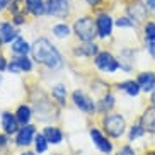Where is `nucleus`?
<instances>
[{"label": "nucleus", "instance_id": "34", "mask_svg": "<svg viewBox=\"0 0 155 155\" xmlns=\"http://www.w3.org/2000/svg\"><path fill=\"white\" fill-rule=\"evenodd\" d=\"M145 5L148 7V10L155 12V0H145Z\"/></svg>", "mask_w": 155, "mask_h": 155}, {"label": "nucleus", "instance_id": "16", "mask_svg": "<svg viewBox=\"0 0 155 155\" xmlns=\"http://www.w3.org/2000/svg\"><path fill=\"white\" fill-rule=\"evenodd\" d=\"M26 10L34 17L46 14V4L45 0H26Z\"/></svg>", "mask_w": 155, "mask_h": 155}, {"label": "nucleus", "instance_id": "33", "mask_svg": "<svg viewBox=\"0 0 155 155\" xmlns=\"http://www.w3.org/2000/svg\"><path fill=\"white\" fill-rule=\"evenodd\" d=\"M147 50L150 51L152 56H155V41H147Z\"/></svg>", "mask_w": 155, "mask_h": 155}, {"label": "nucleus", "instance_id": "32", "mask_svg": "<svg viewBox=\"0 0 155 155\" xmlns=\"http://www.w3.org/2000/svg\"><path fill=\"white\" fill-rule=\"evenodd\" d=\"M7 67H9V61L4 58V56L0 55V72H4V70H7Z\"/></svg>", "mask_w": 155, "mask_h": 155}, {"label": "nucleus", "instance_id": "22", "mask_svg": "<svg viewBox=\"0 0 155 155\" xmlns=\"http://www.w3.org/2000/svg\"><path fill=\"white\" fill-rule=\"evenodd\" d=\"M48 140H46L45 133H39V135H36L34 137V147H36V153H45L46 150H48Z\"/></svg>", "mask_w": 155, "mask_h": 155}, {"label": "nucleus", "instance_id": "19", "mask_svg": "<svg viewBox=\"0 0 155 155\" xmlns=\"http://www.w3.org/2000/svg\"><path fill=\"white\" fill-rule=\"evenodd\" d=\"M97 48H99V46H97L94 41H84V45L77 46L75 55H77V56H94V55L99 53Z\"/></svg>", "mask_w": 155, "mask_h": 155}, {"label": "nucleus", "instance_id": "26", "mask_svg": "<svg viewBox=\"0 0 155 155\" xmlns=\"http://www.w3.org/2000/svg\"><path fill=\"white\" fill-rule=\"evenodd\" d=\"M113 106H114V97L111 96V94H106V96L102 97V101H101L99 109L102 111V113H106V111L113 109Z\"/></svg>", "mask_w": 155, "mask_h": 155}, {"label": "nucleus", "instance_id": "37", "mask_svg": "<svg viewBox=\"0 0 155 155\" xmlns=\"http://www.w3.org/2000/svg\"><path fill=\"white\" fill-rule=\"evenodd\" d=\"M10 2H12V0H0V10H4L5 7L10 4Z\"/></svg>", "mask_w": 155, "mask_h": 155}, {"label": "nucleus", "instance_id": "30", "mask_svg": "<svg viewBox=\"0 0 155 155\" xmlns=\"http://www.w3.org/2000/svg\"><path fill=\"white\" fill-rule=\"evenodd\" d=\"M118 155H135V152H133V148L131 147H123V148H119V152H118Z\"/></svg>", "mask_w": 155, "mask_h": 155}, {"label": "nucleus", "instance_id": "42", "mask_svg": "<svg viewBox=\"0 0 155 155\" xmlns=\"http://www.w3.org/2000/svg\"><path fill=\"white\" fill-rule=\"evenodd\" d=\"M0 82H2V75H0Z\"/></svg>", "mask_w": 155, "mask_h": 155}, {"label": "nucleus", "instance_id": "27", "mask_svg": "<svg viewBox=\"0 0 155 155\" xmlns=\"http://www.w3.org/2000/svg\"><path fill=\"white\" fill-rule=\"evenodd\" d=\"M116 26L118 28H133L135 26V21L131 17H118L116 19Z\"/></svg>", "mask_w": 155, "mask_h": 155}, {"label": "nucleus", "instance_id": "39", "mask_svg": "<svg viewBox=\"0 0 155 155\" xmlns=\"http://www.w3.org/2000/svg\"><path fill=\"white\" fill-rule=\"evenodd\" d=\"M152 102H153V106H155V91H153V96H152Z\"/></svg>", "mask_w": 155, "mask_h": 155}, {"label": "nucleus", "instance_id": "41", "mask_svg": "<svg viewBox=\"0 0 155 155\" xmlns=\"http://www.w3.org/2000/svg\"><path fill=\"white\" fill-rule=\"evenodd\" d=\"M2 43H4V41H2V38H0V46H2Z\"/></svg>", "mask_w": 155, "mask_h": 155}, {"label": "nucleus", "instance_id": "38", "mask_svg": "<svg viewBox=\"0 0 155 155\" xmlns=\"http://www.w3.org/2000/svg\"><path fill=\"white\" fill-rule=\"evenodd\" d=\"M21 155H36V153H32V152H24V153H21Z\"/></svg>", "mask_w": 155, "mask_h": 155}, {"label": "nucleus", "instance_id": "28", "mask_svg": "<svg viewBox=\"0 0 155 155\" xmlns=\"http://www.w3.org/2000/svg\"><path fill=\"white\" fill-rule=\"evenodd\" d=\"M143 133H145V130H143V126H141V124L133 126L131 130H130V140H137V138H140Z\"/></svg>", "mask_w": 155, "mask_h": 155}, {"label": "nucleus", "instance_id": "14", "mask_svg": "<svg viewBox=\"0 0 155 155\" xmlns=\"http://www.w3.org/2000/svg\"><path fill=\"white\" fill-rule=\"evenodd\" d=\"M138 85L143 92L155 91V73L152 72H141L138 75Z\"/></svg>", "mask_w": 155, "mask_h": 155}, {"label": "nucleus", "instance_id": "35", "mask_svg": "<svg viewBox=\"0 0 155 155\" xmlns=\"http://www.w3.org/2000/svg\"><path fill=\"white\" fill-rule=\"evenodd\" d=\"M7 143H9L7 137H5V135H0V148H4V147H7Z\"/></svg>", "mask_w": 155, "mask_h": 155}, {"label": "nucleus", "instance_id": "31", "mask_svg": "<svg viewBox=\"0 0 155 155\" xmlns=\"http://www.w3.org/2000/svg\"><path fill=\"white\" fill-rule=\"evenodd\" d=\"M9 10H10V14H12V15L19 14V12H21V9H19V4H17V2H14V0H12V4L9 5Z\"/></svg>", "mask_w": 155, "mask_h": 155}, {"label": "nucleus", "instance_id": "29", "mask_svg": "<svg viewBox=\"0 0 155 155\" xmlns=\"http://www.w3.org/2000/svg\"><path fill=\"white\" fill-rule=\"evenodd\" d=\"M24 21H26V17H24L22 12H19V14L14 15V24H15V26H21V24H24Z\"/></svg>", "mask_w": 155, "mask_h": 155}, {"label": "nucleus", "instance_id": "8", "mask_svg": "<svg viewBox=\"0 0 155 155\" xmlns=\"http://www.w3.org/2000/svg\"><path fill=\"white\" fill-rule=\"evenodd\" d=\"M7 70H9L10 73L31 72V70H32V61L28 58V55H24V56H17V55H15V58H12L9 61Z\"/></svg>", "mask_w": 155, "mask_h": 155}, {"label": "nucleus", "instance_id": "24", "mask_svg": "<svg viewBox=\"0 0 155 155\" xmlns=\"http://www.w3.org/2000/svg\"><path fill=\"white\" fill-rule=\"evenodd\" d=\"M53 34L60 39H65V38L70 36V28L68 24H56L55 28H53Z\"/></svg>", "mask_w": 155, "mask_h": 155}, {"label": "nucleus", "instance_id": "18", "mask_svg": "<svg viewBox=\"0 0 155 155\" xmlns=\"http://www.w3.org/2000/svg\"><path fill=\"white\" fill-rule=\"evenodd\" d=\"M43 133H45V137H46V140H48L50 145H60L61 140H63V133L56 126H46Z\"/></svg>", "mask_w": 155, "mask_h": 155}, {"label": "nucleus", "instance_id": "21", "mask_svg": "<svg viewBox=\"0 0 155 155\" xmlns=\"http://www.w3.org/2000/svg\"><path fill=\"white\" fill-rule=\"evenodd\" d=\"M119 91L126 92L128 96H131V97H137L141 89H140V85H138V82H135V80H126V82L119 84Z\"/></svg>", "mask_w": 155, "mask_h": 155}, {"label": "nucleus", "instance_id": "6", "mask_svg": "<svg viewBox=\"0 0 155 155\" xmlns=\"http://www.w3.org/2000/svg\"><path fill=\"white\" fill-rule=\"evenodd\" d=\"M72 99H73V104L77 106L80 111H84V113H87V114L96 113V109H97L96 102H94L89 96H85L82 91H75L72 94Z\"/></svg>", "mask_w": 155, "mask_h": 155}, {"label": "nucleus", "instance_id": "36", "mask_svg": "<svg viewBox=\"0 0 155 155\" xmlns=\"http://www.w3.org/2000/svg\"><path fill=\"white\" fill-rule=\"evenodd\" d=\"M101 2H102V0H87V4L91 5L92 9H94V7H97V5L101 4Z\"/></svg>", "mask_w": 155, "mask_h": 155}, {"label": "nucleus", "instance_id": "15", "mask_svg": "<svg viewBox=\"0 0 155 155\" xmlns=\"http://www.w3.org/2000/svg\"><path fill=\"white\" fill-rule=\"evenodd\" d=\"M10 51H12L14 55H17V56H24V55H28L29 51H31V45H29L24 38L19 36L17 39H14V41L10 43Z\"/></svg>", "mask_w": 155, "mask_h": 155}, {"label": "nucleus", "instance_id": "20", "mask_svg": "<svg viewBox=\"0 0 155 155\" xmlns=\"http://www.w3.org/2000/svg\"><path fill=\"white\" fill-rule=\"evenodd\" d=\"M15 116H17L19 124H29V121H31V118H32V111H31L29 106L22 104V106H19V107H17Z\"/></svg>", "mask_w": 155, "mask_h": 155}, {"label": "nucleus", "instance_id": "9", "mask_svg": "<svg viewBox=\"0 0 155 155\" xmlns=\"http://www.w3.org/2000/svg\"><path fill=\"white\" fill-rule=\"evenodd\" d=\"M46 14L65 17L68 15V0H48L46 2Z\"/></svg>", "mask_w": 155, "mask_h": 155}, {"label": "nucleus", "instance_id": "12", "mask_svg": "<svg viewBox=\"0 0 155 155\" xmlns=\"http://www.w3.org/2000/svg\"><path fill=\"white\" fill-rule=\"evenodd\" d=\"M19 121H17V116L9 111H5L2 113V128H4V131L7 135H12V133H17L19 128H17Z\"/></svg>", "mask_w": 155, "mask_h": 155}, {"label": "nucleus", "instance_id": "2", "mask_svg": "<svg viewBox=\"0 0 155 155\" xmlns=\"http://www.w3.org/2000/svg\"><path fill=\"white\" fill-rule=\"evenodd\" d=\"M73 31H75V36L80 39V41H94V38L97 36V28L94 24V19L91 17H78L73 24Z\"/></svg>", "mask_w": 155, "mask_h": 155}, {"label": "nucleus", "instance_id": "4", "mask_svg": "<svg viewBox=\"0 0 155 155\" xmlns=\"http://www.w3.org/2000/svg\"><path fill=\"white\" fill-rule=\"evenodd\" d=\"M96 67L101 70V72H106V73H113L118 70L119 67V61L111 55L109 51H99L96 55Z\"/></svg>", "mask_w": 155, "mask_h": 155}, {"label": "nucleus", "instance_id": "43", "mask_svg": "<svg viewBox=\"0 0 155 155\" xmlns=\"http://www.w3.org/2000/svg\"><path fill=\"white\" fill-rule=\"evenodd\" d=\"M14 2H19V0H14Z\"/></svg>", "mask_w": 155, "mask_h": 155}, {"label": "nucleus", "instance_id": "5", "mask_svg": "<svg viewBox=\"0 0 155 155\" xmlns=\"http://www.w3.org/2000/svg\"><path fill=\"white\" fill-rule=\"evenodd\" d=\"M113 26H114V21L109 14H102L97 15L96 19V28H97V36L102 38V39H107V38L113 34Z\"/></svg>", "mask_w": 155, "mask_h": 155}, {"label": "nucleus", "instance_id": "17", "mask_svg": "<svg viewBox=\"0 0 155 155\" xmlns=\"http://www.w3.org/2000/svg\"><path fill=\"white\" fill-rule=\"evenodd\" d=\"M141 126L148 133H155V106L148 107L141 116Z\"/></svg>", "mask_w": 155, "mask_h": 155}, {"label": "nucleus", "instance_id": "11", "mask_svg": "<svg viewBox=\"0 0 155 155\" xmlns=\"http://www.w3.org/2000/svg\"><path fill=\"white\" fill-rule=\"evenodd\" d=\"M0 38H2V41L4 43H12L14 39L19 38V32L15 29V24L14 22H0Z\"/></svg>", "mask_w": 155, "mask_h": 155}, {"label": "nucleus", "instance_id": "13", "mask_svg": "<svg viewBox=\"0 0 155 155\" xmlns=\"http://www.w3.org/2000/svg\"><path fill=\"white\" fill-rule=\"evenodd\" d=\"M128 14H130V17H131L135 22H141V21L147 17V14H148V7H147L145 4H141V2H135V4L128 9Z\"/></svg>", "mask_w": 155, "mask_h": 155}, {"label": "nucleus", "instance_id": "10", "mask_svg": "<svg viewBox=\"0 0 155 155\" xmlns=\"http://www.w3.org/2000/svg\"><path fill=\"white\" fill-rule=\"evenodd\" d=\"M89 133H91V138H92V141H94V145H96L101 152H104V153H111V152H113V143L101 133V130L91 128Z\"/></svg>", "mask_w": 155, "mask_h": 155}, {"label": "nucleus", "instance_id": "7", "mask_svg": "<svg viewBox=\"0 0 155 155\" xmlns=\"http://www.w3.org/2000/svg\"><path fill=\"white\" fill-rule=\"evenodd\" d=\"M36 137V128L32 124H24L22 128H19L17 135H15V145L17 147H28L32 143Z\"/></svg>", "mask_w": 155, "mask_h": 155}, {"label": "nucleus", "instance_id": "1", "mask_svg": "<svg viewBox=\"0 0 155 155\" xmlns=\"http://www.w3.org/2000/svg\"><path fill=\"white\" fill-rule=\"evenodd\" d=\"M31 53H32L34 61H38L39 65H45V67H48L51 70H56L63 65L60 51L46 38H39V39L34 41V45L31 46Z\"/></svg>", "mask_w": 155, "mask_h": 155}, {"label": "nucleus", "instance_id": "3", "mask_svg": "<svg viewBox=\"0 0 155 155\" xmlns=\"http://www.w3.org/2000/svg\"><path fill=\"white\" fill-rule=\"evenodd\" d=\"M124 116L123 114H106L102 119V128L104 131L113 138H121L124 133Z\"/></svg>", "mask_w": 155, "mask_h": 155}, {"label": "nucleus", "instance_id": "40", "mask_svg": "<svg viewBox=\"0 0 155 155\" xmlns=\"http://www.w3.org/2000/svg\"><path fill=\"white\" fill-rule=\"evenodd\" d=\"M147 155H155V150H152V152H148Z\"/></svg>", "mask_w": 155, "mask_h": 155}, {"label": "nucleus", "instance_id": "25", "mask_svg": "<svg viewBox=\"0 0 155 155\" xmlns=\"http://www.w3.org/2000/svg\"><path fill=\"white\" fill-rule=\"evenodd\" d=\"M143 32H145V39L147 41H155V22L148 21L143 26Z\"/></svg>", "mask_w": 155, "mask_h": 155}, {"label": "nucleus", "instance_id": "23", "mask_svg": "<svg viewBox=\"0 0 155 155\" xmlns=\"http://www.w3.org/2000/svg\"><path fill=\"white\" fill-rule=\"evenodd\" d=\"M51 94H53V99H56L60 104H65V99H67V87L65 85H55L51 89Z\"/></svg>", "mask_w": 155, "mask_h": 155}]
</instances>
